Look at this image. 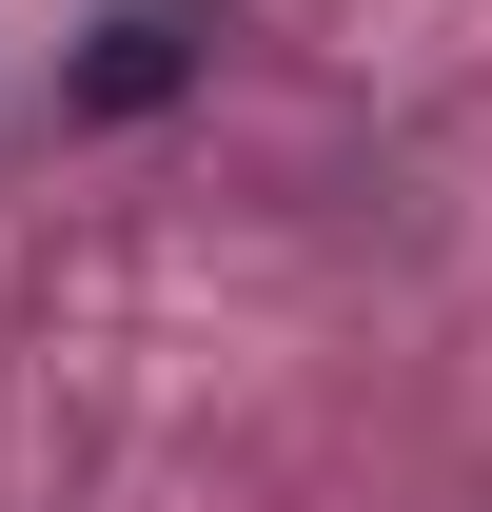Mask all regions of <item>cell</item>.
I'll use <instances>...</instances> for the list:
<instances>
[{"label": "cell", "mask_w": 492, "mask_h": 512, "mask_svg": "<svg viewBox=\"0 0 492 512\" xmlns=\"http://www.w3.org/2000/svg\"><path fill=\"white\" fill-rule=\"evenodd\" d=\"M197 60H217V20H197V0H119V20H99V60L60 79V119H158Z\"/></svg>", "instance_id": "6da1fadb"}]
</instances>
